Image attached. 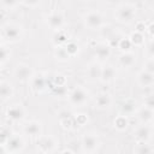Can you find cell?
<instances>
[{"instance_id":"17","label":"cell","mask_w":154,"mask_h":154,"mask_svg":"<svg viewBox=\"0 0 154 154\" xmlns=\"http://www.w3.org/2000/svg\"><path fill=\"white\" fill-rule=\"evenodd\" d=\"M137 118L142 124H152L153 122V108L143 106L137 111Z\"/></svg>"},{"instance_id":"28","label":"cell","mask_w":154,"mask_h":154,"mask_svg":"<svg viewBox=\"0 0 154 154\" xmlns=\"http://www.w3.org/2000/svg\"><path fill=\"white\" fill-rule=\"evenodd\" d=\"M59 123L61 125L63 129L65 130H71L75 125V120H73V114L69 116V117H64V118H59Z\"/></svg>"},{"instance_id":"23","label":"cell","mask_w":154,"mask_h":154,"mask_svg":"<svg viewBox=\"0 0 154 154\" xmlns=\"http://www.w3.org/2000/svg\"><path fill=\"white\" fill-rule=\"evenodd\" d=\"M136 109H137V107H136V102L134 100H126V101H124L123 105H122V107H120L122 114H124L126 117L130 116V114H134L136 112Z\"/></svg>"},{"instance_id":"33","label":"cell","mask_w":154,"mask_h":154,"mask_svg":"<svg viewBox=\"0 0 154 154\" xmlns=\"http://www.w3.org/2000/svg\"><path fill=\"white\" fill-rule=\"evenodd\" d=\"M10 136H11V134H10V131L7 129H5V128L0 129V146L4 147V144L7 142Z\"/></svg>"},{"instance_id":"4","label":"cell","mask_w":154,"mask_h":154,"mask_svg":"<svg viewBox=\"0 0 154 154\" xmlns=\"http://www.w3.org/2000/svg\"><path fill=\"white\" fill-rule=\"evenodd\" d=\"M24 147H25L24 138H23V136L18 135V134L11 135L7 140V142L4 144L6 153H19L24 149Z\"/></svg>"},{"instance_id":"25","label":"cell","mask_w":154,"mask_h":154,"mask_svg":"<svg viewBox=\"0 0 154 154\" xmlns=\"http://www.w3.org/2000/svg\"><path fill=\"white\" fill-rule=\"evenodd\" d=\"M129 40L131 42L132 46L135 47H141L144 45V34H141L138 31H134L131 32V35L129 36Z\"/></svg>"},{"instance_id":"41","label":"cell","mask_w":154,"mask_h":154,"mask_svg":"<svg viewBox=\"0 0 154 154\" xmlns=\"http://www.w3.org/2000/svg\"><path fill=\"white\" fill-rule=\"evenodd\" d=\"M146 24L143 23V22H138L137 24H136V29H135V31H138V32H141V34H144L146 32Z\"/></svg>"},{"instance_id":"22","label":"cell","mask_w":154,"mask_h":154,"mask_svg":"<svg viewBox=\"0 0 154 154\" xmlns=\"http://www.w3.org/2000/svg\"><path fill=\"white\" fill-rule=\"evenodd\" d=\"M13 96V87L10 82L1 81L0 82V97L4 100L11 99Z\"/></svg>"},{"instance_id":"38","label":"cell","mask_w":154,"mask_h":154,"mask_svg":"<svg viewBox=\"0 0 154 154\" xmlns=\"http://www.w3.org/2000/svg\"><path fill=\"white\" fill-rule=\"evenodd\" d=\"M143 106L148 107V108H154V100H153V95H148L144 97V103Z\"/></svg>"},{"instance_id":"18","label":"cell","mask_w":154,"mask_h":154,"mask_svg":"<svg viewBox=\"0 0 154 154\" xmlns=\"http://www.w3.org/2000/svg\"><path fill=\"white\" fill-rule=\"evenodd\" d=\"M135 63H136V54L132 53L131 51L123 52L119 57V64L123 67H131Z\"/></svg>"},{"instance_id":"20","label":"cell","mask_w":154,"mask_h":154,"mask_svg":"<svg viewBox=\"0 0 154 154\" xmlns=\"http://www.w3.org/2000/svg\"><path fill=\"white\" fill-rule=\"evenodd\" d=\"M69 41V35L66 34V31H64L63 29L60 30H57L53 35V38H52V42L55 47H61L64 46L66 42Z\"/></svg>"},{"instance_id":"21","label":"cell","mask_w":154,"mask_h":154,"mask_svg":"<svg viewBox=\"0 0 154 154\" xmlns=\"http://www.w3.org/2000/svg\"><path fill=\"white\" fill-rule=\"evenodd\" d=\"M101 69L102 66L100 65V63H93L88 66L87 69V75H88V78L90 81H96V79H100V75H101Z\"/></svg>"},{"instance_id":"43","label":"cell","mask_w":154,"mask_h":154,"mask_svg":"<svg viewBox=\"0 0 154 154\" xmlns=\"http://www.w3.org/2000/svg\"><path fill=\"white\" fill-rule=\"evenodd\" d=\"M85 1H89V0H85Z\"/></svg>"},{"instance_id":"16","label":"cell","mask_w":154,"mask_h":154,"mask_svg":"<svg viewBox=\"0 0 154 154\" xmlns=\"http://www.w3.org/2000/svg\"><path fill=\"white\" fill-rule=\"evenodd\" d=\"M137 82L141 87H152L154 83V73H150L148 71H140L137 75Z\"/></svg>"},{"instance_id":"1","label":"cell","mask_w":154,"mask_h":154,"mask_svg":"<svg viewBox=\"0 0 154 154\" xmlns=\"http://www.w3.org/2000/svg\"><path fill=\"white\" fill-rule=\"evenodd\" d=\"M136 14V8L132 5L124 4L117 7L116 10V19L122 24H128L134 20Z\"/></svg>"},{"instance_id":"29","label":"cell","mask_w":154,"mask_h":154,"mask_svg":"<svg viewBox=\"0 0 154 154\" xmlns=\"http://www.w3.org/2000/svg\"><path fill=\"white\" fill-rule=\"evenodd\" d=\"M54 55H55L57 60H59V61H67V60L71 58V57L67 54V52L65 51L64 46L57 47V49H55V52H54Z\"/></svg>"},{"instance_id":"27","label":"cell","mask_w":154,"mask_h":154,"mask_svg":"<svg viewBox=\"0 0 154 154\" xmlns=\"http://www.w3.org/2000/svg\"><path fill=\"white\" fill-rule=\"evenodd\" d=\"M64 48H65V51L67 52V54H69L70 57H75V55L78 53V51H79L78 43L75 42V41H70V40L64 45Z\"/></svg>"},{"instance_id":"15","label":"cell","mask_w":154,"mask_h":154,"mask_svg":"<svg viewBox=\"0 0 154 154\" xmlns=\"http://www.w3.org/2000/svg\"><path fill=\"white\" fill-rule=\"evenodd\" d=\"M117 76V72H116V69L112 66V65H106V66H102L101 69V75H100V81L103 82V83H109L112 82Z\"/></svg>"},{"instance_id":"37","label":"cell","mask_w":154,"mask_h":154,"mask_svg":"<svg viewBox=\"0 0 154 154\" xmlns=\"http://www.w3.org/2000/svg\"><path fill=\"white\" fill-rule=\"evenodd\" d=\"M143 70L148 71L150 73H154V61H153V58H148V60L146 61V64L143 66Z\"/></svg>"},{"instance_id":"7","label":"cell","mask_w":154,"mask_h":154,"mask_svg":"<svg viewBox=\"0 0 154 154\" xmlns=\"http://www.w3.org/2000/svg\"><path fill=\"white\" fill-rule=\"evenodd\" d=\"M58 141L53 136H41L37 140V149L41 153H53L57 150Z\"/></svg>"},{"instance_id":"30","label":"cell","mask_w":154,"mask_h":154,"mask_svg":"<svg viewBox=\"0 0 154 154\" xmlns=\"http://www.w3.org/2000/svg\"><path fill=\"white\" fill-rule=\"evenodd\" d=\"M131 47H132V45H131L129 37H120L117 48H119L122 52H129L131 49Z\"/></svg>"},{"instance_id":"11","label":"cell","mask_w":154,"mask_h":154,"mask_svg":"<svg viewBox=\"0 0 154 154\" xmlns=\"http://www.w3.org/2000/svg\"><path fill=\"white\" fill-rule=\"evenodd\" d=\"M152 126L150 124H142L135 131V138L137 142H148L152 137Z\"/></svg>"},{"instance_id":"9","label":"cell","mask_w":154,"mask_h":154,"mask_svg":"<svg viewBox=\"0 0 154 154\" xmlns=\"http://www.w3.org/2000/svg\"><path fill=\"white\" fill-rule=\"evenodd\" d=\"M64 24H65V18L60 12H53L47 17V25L54 31L63 29Z\"/></svg>"},{"instance_id":"36","label":"cell","mask_w":154,"mask_h":154,"mask_svg":"<svg viewBox=\"0 0 154 154\" xmlns=\"http://www.w3.org/2000/svg\"><path fill=\"white\" fill-rule=\"evenodd\" d=\"M1 4H2L4 7L12 10L19 4V0H1Z\"/></svg>"},{"instance_id":"32","label":"cell","mask_w":154,"mask_h":154,"mask_svg":"<svg viewBox=\"0 0 154 154\" xmlns=\"http://www.w3.org/2000/svg\"><path fill=\"white\" fill-rule=\"evenodd\" d=\"M8 58H10V51L5 46L0 45V65L6 63L8 60Z\"/></svg>"},{"instance_id":"2","label":"cell","mask_w":154,"mask_h":154,"mask_svg":"<svg viewBox=\"0 0 154 154\" xmlns=\"http://www.w3.org/2000/svg\"><path fill=\"white\" fill-rule=\"evenodd\" d=\"M23 30L18 24L8 23L2 28V37L8 42H18L22 40Z\"/></svg>"},{"instance_id":"39","label":"cell","mask_w":154,"mask_h":154,"mask_svg":"<svg viewBox=\"0 0 154 154\" xmlns=\"http://www.w3.org/2000/svg\"><path fill=\"white\" fill-rule=\"evenodd\" d=\"M22 1L28 7H36V6H38L41 4L42 0H22Z\"/></svg>"},{"instance_id":"24","label":"cell","mask_w":154,"mask_h":154,"mask_svg":"<svg viewBox=\"0 0 154 154\" xmlns=\"http://www.w3.org/2000/svg\"><path fill=\"white\" fill-rule=\"evenodd\" d=\"M128 125H129V120H128V117L124 114H119L113 120V126L118 131H124L128 128Z\"/></svg>"},{"instance_id":"3","label":"cell","mask_w":154,"mask_h":154,"mask_svg":"<svg viewBox=\"0 0 154 154\" xmlns=\"http://www.w3.org/2000/svg\"><path fill=\"white\" fill-rule=\"evenodd\" d=\"M67 96H69V102L72 106H83L89 99V93L82 87H76L70 91Z\"/></svg>"},{"instance_id":"35","label":"cell","mask_w":154,"mask_h":154,"mask_svg":"<svg viewBox=\"0 0 154 154\" xmlns=\"http://www.w3.org/2000/svg\"><path fill=\"white\" fill-rule=\"evenodd\" d=\"M73 120H75V124H77L78 126H82V125H84L87 123L88 118H87L85 114H76L73 117Z\"/></svg>"},{"instance_id":"13","label":"cell","mask_w":154,"mask_h":154,"mask_svg":"<svg viewBox=\"0 0 154 154\" xmlns=\"http://www.w3.org/2000/svg\"><path fill=\"white\" fill-rule=\"evenodd\" d=\"M23 132L29 136H40L42 134V125L36 120L28 122L23 125Z\"/></svg>"},{"instance_id":"40","label":"cell","mask_w":154,"mask_h":154,"mask_svg":"<svg viewBox=\"0 0 154 154\" xmlns=\"http://www.w3.org/2000/svg\"><path fill=\"white\" fill-rule=\"evenodd\" d=\"M147 54H148V58H153V55H154V48H153V40L152 38L147 45Z\"/></svg>"},{"instance_id":"31","label":"cell","mask_w":154,"mask_h":154,"mask_svg":"<svg viewBox=\"0 0 154 154\" xmlns=\"http://www.w3.org/2000/svg\"><path fill=\"white\" fill-rule=\"evenodd\" d=\"M54 85V87H61V85H66V78L64 75H60V73H57L53 76V79H52V84L51 87Z\"/></svg>"},{"instance_id":"5","label":"cell","mask_w":154,"mask_h":154,"mask_svg":"<svg viewBox=\"0 0 154 154\" xmlns=\"http://www.w3.org/2000/svg\"><path fill=\"white\" fill-rule=\"evenodd\" d=\"M100 146V140L95 134H85L81 140V149L84 153H94Z\"/></svg>"},{"instance_id":"10","label":"cell","mask_w":154,"mask_h":154,"mask_svg":"<svg viewBox=\"0 0 154 154\" xmlns=\"http://www.w3.org/2000/svg\"><path fill=\"white\" fill-rule=\"evenodd\" d=\"M6 116L12 122H20L25 117V111L20 105H12L7 108Z\"/></svg>"},{"instance_id":"6","label":"cell","mask_w":154,"mask_h":154,"mask_svg":"<svg viewBox=\"0 0 154 154\" xmlns=\"http://www.w3.org/2000/svg\"><path fill=\"white\" fill-rule=\"evenodd\" d=\"M83 22L84 25L91 30L95 29H101L103 24V18L100 12L97 11H89L83 16Z\"/></svg>"},{"instance_id":"34","label":"cell","mask_w":154,"mask_h":154,"mask_svg":"<svg viewBox=\"0 0 154 154\" xmlns=\"http://www.w3.org/2000/svg\"><path fill=\"white\" fill-rule=\"evenodd\" d=\"M51 88H52L53 94L57 95V96H64V95H66V88H65V85H61V87H54V85H52Z\"/></svg>"},{"instance_id":"8","label":"cell","mask_w":154,"mask_h":154,"mask_svg":"<svg viewBox=\"0 0 154 154\" xmlns=\"http://www.w3.org/2000/svg\"><path fill=\"white\" fill-rule=\"evenodd\" d=\"M34 76L32 69L28 64H17L14 67V77L20 82H28Z\"/></svg>"},{"instance_id":"12","label":"cell","mask_w":154,"mask_h":154,"mask_svg":"<svg viewBox=\"0 0 154 154\" xmlns=\"http://www.w3.org/2000/svg\"><path fill=\"white\" fill-rule=\"evenodd\" d=\"M30 83H31V88H32L34 91L41 93V91H43V90L46 89V87H47V78H46V76L42 75V73H40V75H35V73H34V76H32L31 79H30Z\"/></svg>"},{"instance_id":"26","label":"cell","mask_w":154,"mask_h":154,"mask_svg":"<svg viewBox=\"0 0 154 154\" xmlns=\"http://www.w3.org/2000/svg\"><path fill=\"white\" fill-rule=\"evenodd\" d=\"M134 152L137 154H152L154 152V148L148 144V142H138L137 146L134 148Z\"/></svg>"},{"instance_id":"14","label":"cell","mask_w":154,"mask_h":154,"mask_svg":"<svg viewBox=\"0 0 154 154\" xmlns=\"http://www.w3.org/2000/svg\"><path fill=\"white\" fill-rule=\"evenodd\" d=\"M112 96L108 93H100L95 99V107L99 109H107L112 105Z\"/></svg>"},{"instance_id":"42","label":"cell","mask_w":154,"mask_h":154,"mask_svg":"<svg viewBox=\"0 0 154 154\" xmlns=\"http://www.w3.org/2000/svg\"><path fill=\"white\" fill-rule=\"evenodd\" d=\"M153 28H154V24H153V23H150V24H149V25L146 28V31H148V32H149V37H150V38L154 36V32H153Z\"/></svg>"},{"instance_id":"19","label":"cell","mask_w":154,"mask_h":154,"mask_svg":"<svg viewBox=\"0 0 154 154\" xmlns=\"http://www.w3.org/2000/svg\"><path fill=\"white\" fill-rule=\"evenodd\" d=\"M111 55V48L106 43H102V45H99L96 48H95V57L97 58V60L101 63V61H106Z\"/></svg>"}]
</instances>
